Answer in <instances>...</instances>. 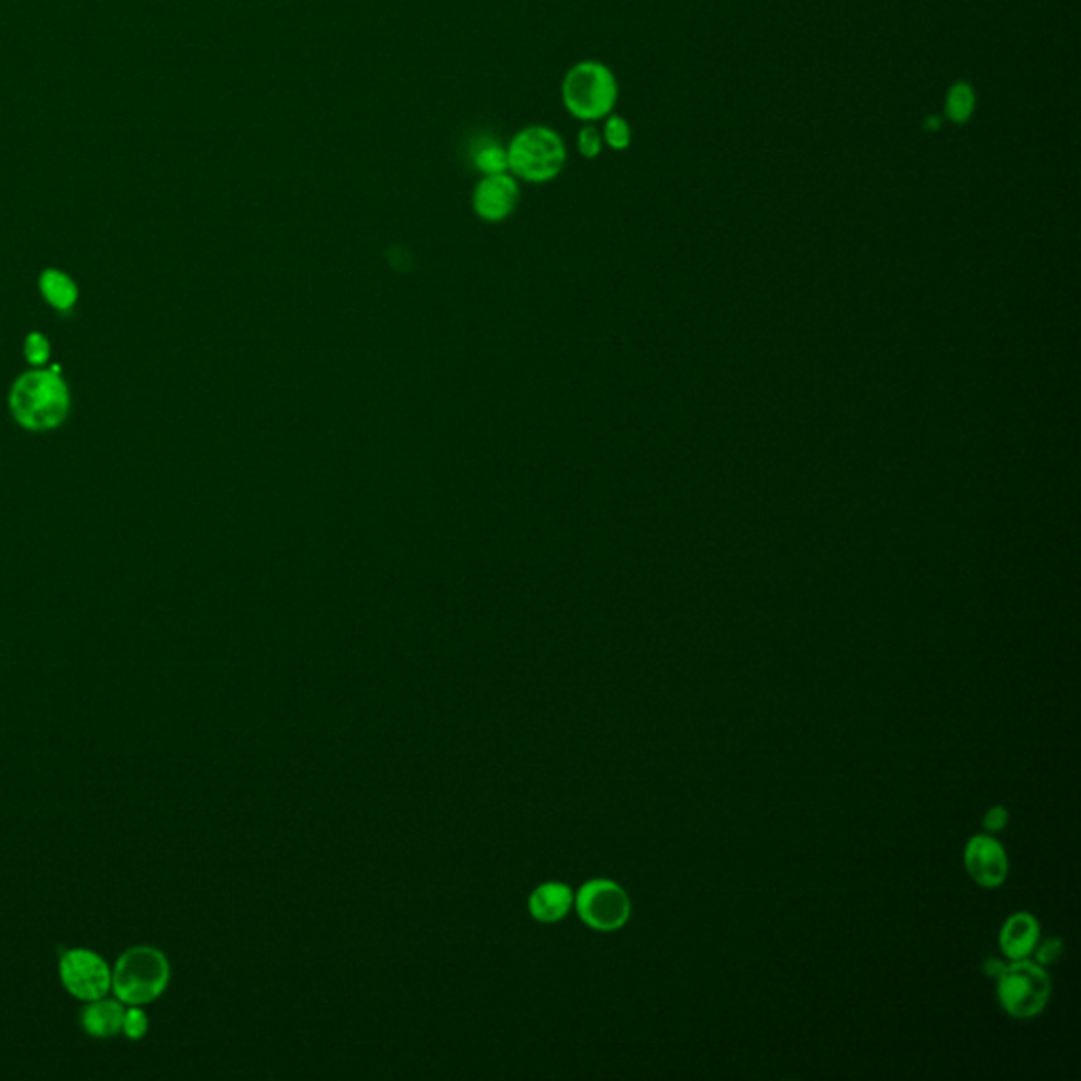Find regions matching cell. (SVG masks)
Masks as SVG:
<instances>
[{"label":"cell","mask_w":1081,"mask_h":1081,"mask_svg":"<svg viewBox=\"0 0 1081 1081\" xmlns=\"http://www.w3.org/2000/svg\"><path fill=\"white\" fill-rule=\"evenodd\" d=\"M70 404V389L59 375V366L32 368L20 375L9 391L11 416L27 432H54L68 419Z\"/></svg>","instance_id":"cell-1"},{"label":"cell","mask_w":1081,"mask_h":1081,"mask_svg":"<svg viewBox=\"0 0 1081 1081\" xmlns=\"http://www.w3.org/2000/svg\"><path fill=\"white\" fill-rule=\"evenodd\" d=\"M560 93L568 114L583 123H594L615 109L620 85L606 64L586 59L568 68Z\"/></svg>","instance_id":"cell-2"},{"label":"cell","mask_w":1081,"mask_h":1081,"mask_svg":"<svg viewBox=\"0 0 1081 1081\" xmlns=\"http://www.w3.org/2000/svg\"><path fill=\"white\" fill-rule=\"evenodd\" d=\"M171 978L167 957L155 946L127 948L112 970V991L127 1005H146L159 1000Z\"/></svg>","instance_id":"cell-3"},{"label":"cell","mask_w":1081,"mask_h":1081,"mask_svg":"<svg viewBox=\"0 0 1081 1081\" xmlns=\"http://www.w3.org/2000/svg\"><path fill=\"white\" fill-rule=\"evenodd\" d=\"M567 144L560 134L545 125H528L512 137L508 165L514 178L543 185L558 178L567 165Z\"/></svg>","instance_id":"cell-4"},{"label":"cell","mask_w":1081,"mask_h":1081,"mask_svg":"<svg viewBox=\"0 0 1081 1081\" xmlns=\"http://www.w3.org/2000/svg\"><path fill=\"white\" fill-rule=\"evenodd\" d=\"M1052 995V982L1044 966L1037 961H1010L998 978V1000L1007 1016L1030 1021L1039 1016Z\"/></svg>","instance_id":"cell-5"},{"label":"cell","mask_w":1081,"mask_h":1081,"mask_svg":"<svg viewBox=\"0 0 1081 1081\" xmlns=\"http://www.w3.org/2000/svg\"><path fill=\"white\" fill-rule=\"evenodd\" d=\"M575 909L579 920L595 932H617L632 915L629 895L609 879L588 881L575 895Z\"/></svg>","instance_id":"cell-6"},{"label":"cell","mask_w":1081,"mask_h":1081,"mask_svg":"<svg viewBox=\"0 0 1081 1081\" xmlns=\"http://www.w3.org/2000/svg\"><path fill=\"white\" fill-rule=\"evenodd\" d=\"M64 989L81 1001L102 1000L112 989V970L104 957L87 948H70L59 959Z\"/></svg>","instance_id":"cell-7"},{"label":"cell","mask_w":1081,"mask_h":1081,"mask_svg":"<svg viewBox=\"0 0 1081 1081\" xmlns=\"http://www.w3.org/2000/svg\"><path fill=\"white\" fill-rule=\"evenodd\" d=\"M963 865L973 883L984 890L1001 888L1010 872V860L993 835H976L968 840L963 851Z\"/></svg>","instance_id":"cell-8"},{"label":"cell","mask_w":1081,"mask_h":1081,"mask_svg":"<svg viewBox=\"0 0 1081 1081\" xmlns=\"http://www.w3.org/2000/svg\"><path fill=\"white\" fill-rule=\"evenodd\" d=\"M520 201V187L510 171L484 176L473 189V212L487 222H503L512 216Z\"/></svg>","instance_id":"cell-9"},{"label":"cell","mask_w":1081,"mask_h":1081,"mask_svg":"<svg viewBox=\"0 0 1081 1081\" xmlns=\"http://www.w3.org/2000/svg\"><path fill=\"white\" fill-rule=\"evenodd\" d=\"M1039 943V921L1030 913H1014L1003 923L1000 946L1010 961L1028 959Z\"/></svg>","instance_id":"cell-10"},{"label":"cell","mask_w":1081,"mask_h":1081,"mask_svg":"<svg viewBox=\"0 0 1081 1081\" xmlns=\"http://www.w3.org/2000/svg\"><path fill=\"white\" fill-rule=\"evenodd\" d=\"M123 1016H125L123 1001L102 998V1000L89 1001V1005L82 1010L81 1025L87 1035L96 1039H109L123 1030Z\"/></svg>","instance_id":"cell-11"},{"label":"cell","mask_w":1081,"mask_h":1081,"mask_svg":"<svg viewBox=\"0 0 1081 1081\" xmlns=\"http://www.w3.org/2000/svg\"><path fill=\"white\" fill-rule=\"evenodd\" d=\"M575 904V895L565 883H543L528 898V911L540 923L565 920Z\"/></svg>","instance_id":"cell-12"},{"label":"cell","mask_w":1081,"mask_h":1081,"mask_svg":"<svg viewBox=\"0 0 1081 1081\" xmlns=\"http://www.w3.org/2000/svg\"><path fill=\"white\" fill-rule=\"evenodd\" d=\"M38 292L59 313H70L79 302V286L66 270H43L38 275Z\"/></svg>","instance_id":"cell-13"},{"label":"cell","mask_w":1081,"mask_h":1081,"mask_svg":"<svg viewBox=\"0 0 1081 1081\" xmlns=\"http://www.w3.org/2000/svg\"><path fill=\"white\" fill-rule=\"evenodd\" d=\"M976 107V96H973L970 82H955L948 89L946 96V116L952 123H968Z\"/></svg>","instance_id":"cell-14"},{"label":"cell","mask_w":1081,"mask_h":1081,"mask_svg":"<svg viewBox=\"0 0 1081 1081\" xmlns=\"http://www.w3.org/2000/svg\"><path fill=\"white\" fill-rule=\"evenodd\" d=\"M473 163H476V167H478L484 176L510 171V165H508V148H503V146H501L499 142H494V140H482V142H480V146L473 151Z\"/></svg>","instance_id":"cell-15"},{"label":"cell","mask_w":1081,"mask_h":1081,"mask_svg":"<svg viewBox=\"0 0 1081 1081\" xmlns=\"http://www.w3.org/2000/svg\"><path fill=\"white\" fill-rule=\"evenodd\" d=\"M24 357L32 368H45L52 359V341L43 332H30L24 338Z\"/></svg>","instance_id":"cell-16"},{"label":"cell","mask_w":1081,"mask_h":1081,"mask_svg":"<svg viewBox=\"0 0 1081 1081\" xmlns=\"http://www.w3.org/2000/svg\"><path fill=\"white\" fill-rule=\"evenodd\" d=\"M602 140L613 148V151H625L632 142V130L629 123L620 114H609L606 123L602 127Z\"/></svg>","instance_id":"cell-17"},{"label":"cell","mask_w":1081,"mask_h":1081,"mask_svg":"<svg viewBox=\"0 0 1081 1081\" xmlns=\"http://www.w3.org/2000/svg\"><path fill=\"white\" fill-rule=\"evenodd\" d=\"M602 146H604V140H602V132L588 123L581 127V132L577 135V148L581 153V157L586 159H595L600 153H602Z\"/></svg>","instance_id":"cell-18"},{"label":"cell","mask_w":1081,"mask_h":1081,"mask_svg":"<svg viewBox=\"0 0 1081 1081\" xmlns=\"http://www.w3.org/2000/svg\"><path fill=\"white\" fill-rule=\"evenodd\" d=\"M123 1033H125L130 1039H142V1037L148 1033V1016H146V1012L142 1010V1005H132L130 1010H125V1016H123Z\"/></svg>","instance_id":"cell-19"},{"label":"cell","mask_w":1081,"mask_h":1081,"mask_svg":"<svg viewBox=\"0 0 1081 1081\" xmlns=\"http://www.w3.org/2000/svg\"><path fill=\"white\" fill-rule=\"evenodd\" d=\"M1062 950H1065L1062 940H1058V938H1048V940H1044V943H1037L1035 950H1033V955H1035V961H1037L1039 966H1044V968H1046V966H1052V963H1056V961L1060 959Z\"/></svg>","instance_id":"cell-20"},{"label":"cell","mask_w":1081,"mask_h":1081,"mask_svg":"<svg viewBox=\"0 0 1081 1081\" xmlns=\"http://www.w3.org/2000/svg\"><path fill=\"white\" fill-rule=\"evenodd\" d=\"M1007 822H1010V813H1007V810L1003 805L991 807V810L984 813V817H982V824H984V828H987L989 835L1001 833L1007 826Z\"/></svg>","instance_id":"cell-21"},{"label":"cell","mask_w":1081,"mask_h":1081,"mask_svg":"<svg viewBox=\"0 0 1081 1081\" xmlns=\"http://www.w3.org/2000/svg\"><path fill=\"white\" fill-rule=\"evenodd\" d=\"M1003 968H1005V966L1001 963L1000 959H989V961L984 963V972L989 973L991 978H995V980L1000 978V973L1003 972Z\"/></svg>","instance_id":"cell-22"}]
</instances>
